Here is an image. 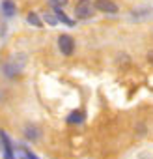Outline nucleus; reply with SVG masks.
Returning a JSON list of instances; mask_svg holds the SVG:
<instances>
[{
    "label": "nucleus",
    "mask_w": 153,
    "mask_h": 159,
    "mask_svg": "<svg viewBox=\"0 0 153 159\" xmlns=\"http://www.w3.org/2000/svg\"><path fill=\"white\" fill-rule=\"evenodd\" d=\"M24 66H26V54H24V52H17V54L10 56V60L4 62L2 71H4L6 77L13 79V77H17V75L24 69Z\"/></svg>",
    "instance_id": "nucleus-1"
},
{
    "label": "nucleus",
    "mask_w": 153,
    "mask_h": 159,
    "mask_svg": "<svg viewBox=\"0 0 153 159\" xmlns=\"http://www.w3.org/2000/svg\"><path fill=\"white\" fill-rule=\"evenodd\" d=\"M94 13H95V4L92 0H76V4H75V17L76 19L86 21Z\"/></svg>",
    "instance_id": "nucleus-2"
},
{
    "label": "nucleus",
    "mask_w": 153,
    "mask_h": 159,
    "mask_svg": "<svg viewBox=\"0 0 153 159\" xmlns=\"http://www.w3.org/2000/svg\"><path fill=\"white\" fill-rule=\"evenodd\" d=\"M58 49L63 56H71L73 51H75V39L69 36V34H62L58 38Z\"/></svg>",
    "instance_id": "nucleus-3"
},
{
    "label": "nucleus",
    "mask_w": 153,
    "mask_h": 159,
    "mask_svg": "<svg viewBox=\"0 0 153 159\" xmlns=\"http://www.w3.org/2000/svg\"><path fill=\"white\" fill-rule=\"evenodd\" d=\"M0 146L4 150V159H13V146H11V140L10 137L6 135V131L0 129Z\"/></svg>",
    "instance_id": "nucleus-4"
},
{
    "label": "nucleus",
    "mask_w": 153,
    "mask_h": 159,
    "mask_svg": "<svg viewBox=\"0 0 153 159\" xmlns=\"http://www.w3.org/2000/svg\"><path fill=\"white\" fill-rule=\"evenodd\" d=\"M95 10L105 11V13H110V15H116L118 13V6L112 2V0H97V2H95Z\"/></svg>",
    "instance_id": "nucleus-5"
},
{
    "label": "nucleus",
    "mask_w": 153,
    "mask_h": 159,
    "mask_svg": "<svg viewBox=\"0 0 153 159\" xmlns=\"http://www.w3.org/2000/svg\"><path fill=\"white\" fill-rule=\"evenodd\" d=\"M13 159H39L36 153H32L26 146H17L13 150Z\"/></svg>",
    "instance_id": "nucleus-6"
},
{
    "label": "nucleus",
    "mask_w": 153,
    "mask_h": 159,
    "mask_svg": "<svg viewBox=\"0 0 153 159\" xmlns=\"http://www.w3.org/2000/svg\"><path fill=\"white\" fill-rule=\"evenodd\" d=\"M0 10H2V13H4L6 17H13L15 11H17V8H15V4L11 2V0H2V4H0Z\"/></svg>",
    "instance_id": "nucleus-7"
},
{
    "label": "nucleus",
    "mask_w": 153,
    "mask_h": 159,
    "mask_svg": "<svg viewBox=\"0 0 153 159\" xmlns=\"http://www.w3.org/2000/svg\"><path fill=\"white\" fill-rule=\"evenodd\" d=\"M153 15V8H136L133 10V19L140 21V19H147Z\"/></svg>",
    "instance_id": "nucleus-8"
},
{
    "label": "nucleus",
    "mask_w": 153,
    "mask_h": 159,
    "mask_svg": "<svg viewBox=\"0 0 153 159\" xmlns=\"http://www.w3.org/2000/svg\"><path fill=\"white\" fill-rule=\"evenodd\" d=\"M24 137H26L28 140H37V139L41 137V131H39L36 125L28 124V125H24Z\"/></svg>",
    "instance_id": "nucleus-9"
},
{
    "label": "nucleus",
    "mask_w": 153,
    "mask_h": 159,
    "mask_svg": "<svg viewBox=\"0 0 153 159\" xmlns=\"http://www.w3.org/2000/svg\"><path fill=\"white\" fill-rule=\"evenodd\" d=\"M52 13H54L56 21H62L63 25H67V26H73V25H75V23H73V21L63 13V10H62V8H52Z\"/></svg>",
    "instance_id": "nucleus-10"
},
{
    "label": "nucleus",
    "mask_w": 153,
    "mask_h": 159,
    "mask_svg": "<svg viewBox=\"0 0 153 159\" xmlns=\"http://www.w3.org/2000/svg\"><path fill=\"white\" fill-rule=\"evenodd\" d=\"M67 122H69V124H82V122H84V112H82V111H73V112L67 116Z\"/></svg>",
    "instance_id": "nucleus-11"
},
{
    "label": "nucleus",
    "mask_w": 153,
    "mask_h": 159,
    "mask_svg": "<svg viewBox=\"0 0 153 159\" xmlns=\"http://www.w3.org/2000/svg\"><path fill=\"white\" fill-rule=\"evenodd\" d=\"M26 21L32 25V26H36V28H43V25H41V19L34 13V11H30L28 15H26Z\"/></svg>",
    "instance_id": "nucleus-12"
},
{
    "label": "nucleus",
    "mask_w": 153,
    "mask_h": 159,
    "mask_svg": "<svg viewBox=\"0 0 153 159\" xmlns=\"http://www.w3.org/2000/svg\"><path fill=\"white\" fill-rule=\"evenodd\" d=\"M49 4L52 6V8H65L67 6V0H49Z\"/></svg>",
    "instance_id": "nucleus-13"
},
{
    "label": "nucleus",
    "mask_w": 153,
    "mask_h": 159,
    "mask_svg": "<svg viewBox=\"0 0 153 159\" xmlns=\"http://www.w3.org/2000/svg\"><path fill=\"white\" fill-rule=\"evenodd\" d=\"M45 21H47L50 26H56V23H58L56 17H54V13H45Z\"/></svg>",
    "instance_id": "nucleus-14"
}]
</instances>
